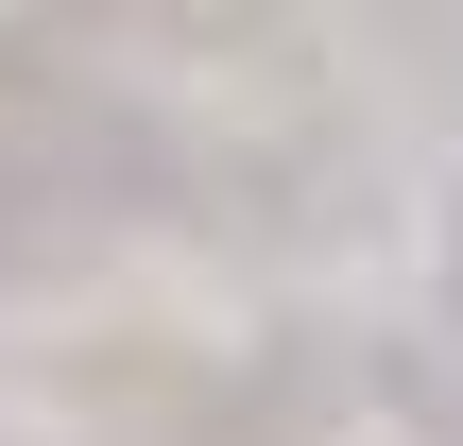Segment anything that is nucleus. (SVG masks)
Listing matches in <instances>:
<instances>
[{
	"label": "nucleus",
	"instance_id": "obj_1",
	"mask_svg": "<svg viewBox=\"0 0 463 446\" xmlns=\"http://www.w3.org/2000/svg\"><path fill=\"white\" fill-rule=\"evenodd\" d=\"M241 86L206 69H137L103 17H17L0 34V292L34 275H86L223 189H275L292 138L223 120Z\"/></svg>",
	"mask_w": 463,
	"mask_h": 446
},
{
	"label": "nucleus",
	"instance_id": "obj_2",
	"mask_svg": "<svg viewBox=\"0 0 463 446\" xmlns=\"http://www.w3.org/2000/svg\"><path fill=\"white\" fill-rule=\"evenodd\" d=\"M447 327H463V206H447Z\"/></svg>",
	"mask_w": 463,
	"mask_h": 446
}]
</instances>
